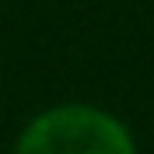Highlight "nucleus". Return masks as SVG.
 I'll return each instance as SVG.
<instances>
[{
  "label": "nucleus",
  "mask_w": 154,
  "mask_h": 154,
  "mask_svg": "<svg viewBox=\"0 0 154 154\" xmlns=\"http://www.w3.org/2000/svg\"><path fill=\"white\" fill-rule=\"evenodd\" d=\"M14 154H137L112 116L88 105H60L32 119Z\"/></svg>",
  "instance_id": "1"
}]
</instances>
